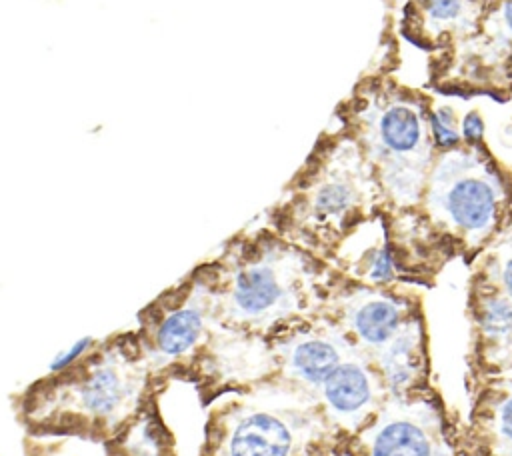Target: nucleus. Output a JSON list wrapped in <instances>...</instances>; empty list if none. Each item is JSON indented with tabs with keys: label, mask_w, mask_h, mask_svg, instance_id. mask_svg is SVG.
<instances>
[{
	"label": "nucleus",
	"mask_w": 512,
	"mask_h": 456,
	"mask_svg": "<svg viewBox=\"0 0 512 456\" xmlns=\"http://www.w3.org/2000/svg\"><path fill=\"white\" fill-rule=\"evenodd\" d=\"M134 344H108L68 370H60L46 390L30 392L34 420H80L90 426H116L138 406L144 388V362Z\"/></svg>",
	"instance_id": "f257e3e1"
},
{
	"label": "nucleus",
	"mask_w": 512,
	"mask_h": 456,
	"mask_svg": "<svg viewBox=\"0 0 512 456\" xmlns=\"http://www.w3.org/2000/svg\"><path fill=\"white\" fill-rule=\"evenodd\" d=\"M304 266L294 252L266 250L242 256L216 290L204 284L208 312L230 328L280 326L302 304Z\"/></svg>",
	"instance_id": "f03ea898"
},
{
	"label": "nucleus",
	"mask_w": 512,
	"mask_h": 456,
	"mask_svg": "<svg viewBox=\"0 0 512 456\" xmlns=\"http://www.w3.org/2000/svg\"><path fill=\"white\" fill-rule=\"evenodd\" d=\"M428 200L442 222L462 238L478 242L496 226L504 190L488 164L468 154L452 152L438 164Z\"/></svg>",
	"instance_id": "7ed1b4c3"
},
{
	"label": "nucleus",
	"mask_w": 512,
	"mask_h": 456,
	"mask_svg": "<svg viewBox=\"0 0 512 456\" xmlns=\"http://www.w3.org/2000/svg\"><path fill=\"white\" fill-rule=\"evenodd\" d=\"M216 418V416H214ZM310 414L296 410L232 408L220 414L216 448L220 456H294L298 438L312 428Z\"/></svg>",
	"instance_id": "20e7f679"
},
{
	"label": "nucleus",
	"mask_w": 512,
	"mask_h": 456,
	"mask_svg": "<svg viewBox=\"0 0 512 456\" xmlns=\"http://www.w3.org/2000/svg\"><path fill=\"white\" fill-rule=\"evenodd\" d=\"M428 118L408 100H392L378 110L374 120V146L376 156L384 162L386 174H390V188L400 198L404 196V180L410 186L412 196L420 190V170L416 160L424 156L428 144Z\"/></svg>",
	"instance_id": "39448f33"
},
{
	"label": "nucleus",
	"mask_w": 512,
	"mask_h": 456,
	"mask_svg": "<svg viewBox=\"0 0 512 456\" xmlns=\"http://www.w3.org/2000/svg\"><path fill=\"white\" fill-rule=\"evenodd\" d=\"M416 316L408 312V302L376 290H360L344 304V316L334 324L346 342L358 344L372 356L386 346Z\"/></svg>",
	"instance_id": "423d86ee"
},
{
	"label": "nucleus",
	"mask_w": 512,
	"mask_h": 456,
	"mask_svg": "<svg viewBox=\"0 0 512 456\" xmlns=\"http://www.w3.org/2000/svg\"><path fill=\"white\" fill-rule=\"evenodd\" d=\"M208 316L204 284H196L188 296L164 306L162 312L150 320V328H144L148 350L164 360L188 354L196 344H200Z\"/></svg>",
	"instance_id": "0eeeda50"
},
{
	"label": "nucleus",
	"mask_w": 512,
	"mask_h": 456,
	"mask_svg": "<svg viewBox=\"0 0 512 456\" xmlns=\"http://www.w3.org/2000/svg\"><path fill=\"white\" fill-rule=\"evenodd\" d=\"M346 338L332 324L324 328H296L292 338L280 346L282 366L298 384L320 388L344 362Z\"/></svg>",
	"instance_id": "6e6552de"
},
{
	"label": "nucleus",
	"mask_w": 512,
	"mask_h": 456,
	"mask_svg": "<svg viewBox=\"0 0 512 456\" xmlns=\"http://www.w3.org/2000/svg\"><path fill=\"white\" fill-rule=\"evenodd\" d=\"M378 420L368 444L370 456H436L440 426L432 410L396 408Z\"/></svg>",
	"instance_id": "1a4fd4ad"
},
{
	"label": "nucleus",
	"mask_w": 512,
	"mask_h": 456,
	"mask_svg": "<svg viewBox=\"0 0 512 456\" xmlns=\"http://www.w3.org/2000/svg\"><path fill=\"white\" fill-rule=\"evenodd\" d=\"M382 384L378 372L358 358L344 360L320 386L330 416L358 424L376 408V388ZM328 416V418H330Z\"/></svg>",
	"instance_id": "9d476101"
},
{
	"label": "nucleus",
	"mask_w": 512,
	"mask_h": 456,
	"mask_svg": "<svg viewBox=\"0 0 512 456\" xmlns=\"http://www.w3.org/2000/svg\"><path fill=\"white\" fill-rule=\"evenodd\" d=\"M362 182L364 174L360 166L354 170L350 160H346L344 166L328 168L324 174L316 176L308 194L312 222L326 228H336L342 226V222H348L360 208Z\"/></svg>",
	"instance_id": "9b49d317"
},
{
	"label": "nucleus",
	"mask_w": 512,
	"mask_h": 456,
	"mask_svg": "<svg viewBox=\"0 0 512 456\" xmlns=\"http://www.w3.org/2000/svg\"><path fill=\"white\" fill-rule=\"evenodd\" d=\"M372 360L382 384L390 392L400 396L412 390L424 374V344L420 320L414 318L386 346H382L372 356Z\"/></svg>",
	"instance_id": "f8f14e48"
},
{
	"label": "nucleus",
	"mask_w": 512,
	"mask_h": 456,
	"mask_svg": "<svg viewBox=\"0 0 512 456\" xmlns=\"http://www.w3.org/2000/svg\"><path fill=\"white\" fill-rule=\"evenodd\" d=\"M474 320L484 358L502 368L512 366V300L482 286L474 298Z\"/></svg>",
	"instance_id": "ddd939ff"
},
{
	"label": "nucleus",
	"mask_w": 512,
	"mask_h": 456,
	"mask_svg": "<svg viewBox=\"0 0 512 456\" xmlns=\"http://www.w3.org/2000/svg\"><path fill=\"white\" fill-rule=\"evenodd\" d=\"M474 424L484 434L488 446L504 456H512V380H492L478 396Z\"/></svg>",
	"instance_id": "4468645a"
},
{
	"label": "nucleus",
	"mask_w": 512,
	"mask_h": 456,
	"mask_svg": "<svg viewBox=\"0 0 512 456\" xmlns=\"http://www.w3.org/2000/svg\"><path fill=\"white\" fill-rule=\"evenodd\" d=\"M488 286L512 300V234L502 240L490 258Z\"/></svg>",
	"instance_id": "2eb2a0df"
},
{
	"label": "nucleus",
	"mask_w": 512,
	"mask_h": 456,
	"mask_svg": "<svg viewBox=\"0 0 512 456\" xmlns=\"http://www.w3.org/2000/svg\"><path fill=\"white\" fill-rule=\"evenodd\" d=\"M428 130L432 140L444 150L456 148L462 138L458 130V118L452 112V108H446V106L428 114Z\"/></svg>",
	"instance_id": "dca6fc26"
},
{
	"label": "nucleus",
	"mask_w": 512,
	"mask_h": 456,
	"mask_svg": "<svg viewBox=\"0 0 512 456\" xmlns=\"http://www.w3.org/2000/svg\"><path fill=\"white\" fill-rule=\"evenodd\" d=\"M466 0H424V14L434 28L460 24L466 16Z\"/></svg>",
	"instance_id": "f3484780"
},
{
	"label": "nucleus",
	"mask_w": 512,
	"mask_h": 456,
	"mask_svg": "<svg viewBox=\"0 0 512 456\" xmlns=\"http://www.w3.org/2000/svg\"><path fill=\"white\" fill-rule=\"evenodd\" d=\"M484 134V122L480 118L478 112H470L464 122H462V132L460 136L468 142V144H476Z\"/></svg>",
	"instance_id": "a211bd4d"
},
{
	"label": "nucleus",
	"mask_w": 512,
	"mask_h": 456,
	"mask_svg": "<svg viewBox=\"0 0 512 456\" xmlns=\"http://www.w3.org/2000/svg\"><path fill=\"white\" fill-rule=\"evenodd\" d=\"M90 338H84V340H80V342H76L68 352H66V356L62 354V356H58L54 362H52V366H50V370H64V368H68L70 364H74L76 360H80V356L90 348Z\"/></svg>",
	"instance_id": "6ab92c4d"
}]
</instances>
